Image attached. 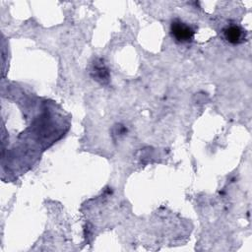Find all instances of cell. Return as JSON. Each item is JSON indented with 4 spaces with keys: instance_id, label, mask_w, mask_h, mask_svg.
Instances as JSON below:
<instances>
[{
    "instance_id": "6da1fadb",
    "label": "cell",
    "mask_w": 252,
    "mask_h": 252,
    "mask_svg": "<svg viewBox=\"0 0 252 252\" xmlns=\"http://www.w3.org/2000/svg\"><path fill=\"white\" fill-rule=\"evenodd\" d=\"M170 33L175 41L179 43L191 42L195 35V30L187 23L174 19L170 24Z\"/></svg>"
},
{
    "instance_id": "7a4b0ae2",
    "label": "cell",
    "mask_w": 252,
    "mask_h": 252,
    "mask_svg": "<svg viewBox=\"0 0 252 252\" xmlns=\"http://www.w3.org/2000/svg\"><path fill=\"white\" fill-rule=\"evenodd\" d=\"M222 36L231 44H240L246 39V32L242 27L236 24H231L223 28Z\"/></svg>"
},
{
    "instance_id": "3957f363",
    "label": "cell",
    "mask_w": 252,
    "mask_h": 252,
    "mask_svg": "<svg viewBox=\"0 0 252 252\" xmlns=\"http://www.w3.org/2000/svg\"><path fill=\"white\" fill-rule=\"evenodd\" d=\"M93 73H94V78L96 81H99L100 83H104L108 81V78H109L108 70L106 69V67L102 62H99V64H94Z\"/></svg>"
}]
</instances>
